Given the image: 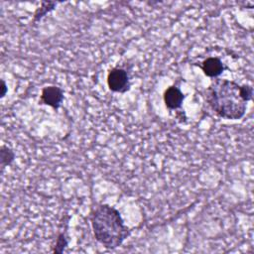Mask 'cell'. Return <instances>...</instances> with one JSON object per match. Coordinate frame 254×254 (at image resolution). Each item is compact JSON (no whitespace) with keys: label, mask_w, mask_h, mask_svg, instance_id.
<instances>
[{"label":"cell","mask_w":254,"mask_h":254,"mask_svg":"<svg viewBox=\"0 0 254 254\" xmlns=\"http://www.w3.org/2000/svg\"><path fill=\"white\" fill-rule=\"evenodd\" d=\"M252 96L253 88L250 85L219 77L213 79L205 90V99L211 110L228 120L241 119Z\"/></svg>","instance_id":"cell-1"},{"label":"cell","mask_w":254,"mask_h":254,"mask_svg":"<svg viewBox=\"0 0 254 254\" xmlns=\"http://www.w3.org/2000/svg\"><path fill=\"white\" fill-rule=\"evenodd\" d=\"M93 235L106 249H116L129 237L131 230L120 212L107 203L96 205L89 215Z\"/></svg>","instance_id":"cell-2"},{"label":"cell","mask_w":254,"mask_h":254,"mask_svg":"<svg viewBox=\"0 0 254 254\" xmlns=\"http://www.w3.org/2000/svg\"><path fill=\"white\" fill-rule=\"evenodd\" d=\"M107 86L109 90L118 93H125L130 89V73L123 66H114L107 73Z\"/></svg>","instance_id":"cell-3"},{"label":"cell","mask_w":254,"mask_h":254,"mask_svg":"<svg viewBox=\"0 0 254 254\" xmlns=\"http://www.w3.org/2000/svg\"><path fill=\"white\" fill-rule=\"evenodd\" d=\"M64 90L58 85H48L42 89L40 102L54 109H59L64 101Z\"/></svg>","instance_id":"cell-4"},{"label":"cell","mask_w":254,"mask_h":254,"mask_svg":"<svg viewBox=\"0 0 254 254\" xmlns=\"http://www.w3.org/2000/svg\"><path fill=\"white\" fill-rule=\"evenodd\" d=\"M199 66L203 73L211 78L218 77L225 69H227L222 61L216 57H208L204 59Z\"/></svg>","instance_id":"cell-5"},{"label":"cell","mask_w":254,"mask_h":254,"mask_svg":"<svg viewBox=\"0 0 254 254\" xmlns=\"http://www.w3.org/2000/svg\"><path fill=\"white\" fill-rule=\"evenodd\" d=\"M185 99V94L176 85L169 86L164 92V102L168 109L176 110L182 107Z\"/></svg>","instance_id":"cell-6"},{"label":"cell","mask_w":254,"mask_h":254,"mask_svg":"<svg viewBox=\"0 0 254 254\" xmlns=\"http://www.w3.org/2000/svg\"><path fill=\"white\" fill-rule=\"evenodd\" d=\"M57 6L56 2H52V1H43L41 2V5L39 8H37V10L34 13L33 16V21L35 23L40 22L48 13L52 12Z\"/></svg>","instance_id":"cell-7"},{"label":"cell","mask_w":254,"mask_h":254,"mask_svg":"<svg viewBox=\"0 0 254 254\" xmlns=\"http://www.w3.org/2000/svg\"><path fill=\"white\" fill-rule=\"evenodd\" d=\"M16 158L15 152L8 146H1L0 148V165H1V170L3 171L5 167L12 165Z\"/></svg>","instance_id":"cell-8"},{"label":"cell","mask_w":254,"mask_h":254,"mask_svg":"<svg viewBox=\"0 0 254 254\" xmlns=\"http://www.w3.org/2000/svg\"><path fill=\"white\" fill-rule=\"evenodd\" d=\"M67 245H68V240H67L66 232L65 231H62V232L59 233V235L57 237L56 244L54 246L53 252L54 253H63Z\"/></svg>","instance_id":"cell-9"},{"label":"cell","mask_w":254,"mask_h":254,"mask_svg":"<svg viewBox=\"0 0 254 254\" xmlns=\"http://www.w3.org/2000/svg\"><path fill=\"white\" fill-rule=\"evenodd\" d=\"M8 91V87L6 85V82L4 79H1V98H3Z\"/></svg>","instance_id":"cell-10"}]
</instances>
